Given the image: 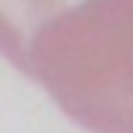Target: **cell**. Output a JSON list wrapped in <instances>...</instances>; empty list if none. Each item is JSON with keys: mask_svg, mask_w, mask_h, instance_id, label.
<instances>
[{"mask_svg": "<svg viewBox=\"0 0 133 133\" xmlns=\"http://www.w3.org/2000/svg\"><path fill=\"white\" fill-rule=\"evenodd\" d=\"M23 75L88 133H133V0H81L32 39Z\"/></svg>", "mask_w": 133, "mask_h": 133, "instance_id": "1", "label": "cell"}, {"mask_svg": "<svg viewBox=\"0 0 133 133\" xmlns=\"http://www.w3.org/2000/svg\"><path fill=\"white\" fill-rule=\"evenodd\" d=\"M62 10V0H0V55L23 71L32 39Z\"/></svg>", "mask_w": 133, "mask_h": 133, "instance_id": "2", "label": "cell"}]
</instances>
